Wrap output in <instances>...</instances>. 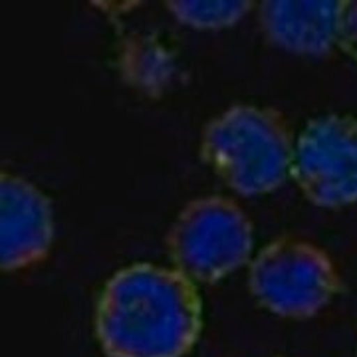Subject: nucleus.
Masks as SVG:
<instances>
[{
	"instance_id": "1",
	"label": "nucleus",
	"mask_w": 357,
	"mask_h": 357,
	"mask_svg": "<svg viewBox=\"0 0 357 357\" xmlns=\"http://www.w3.org/2000/svg\"><path fill=\"white\" fill-rule=\"evenodd\" d=\"M93 330L107 357H185L203 332V300L183 272L135 262L105 282Z\"/></svg>"
},
{
	"instance_id": "2",
	"label": "nucleus",
	"mask_w": 357,
	"mask_h": 357,
	"mask_svg": "<svg viewBox=\"0 0 357 357\" xmlns=\"http://www.w3.org/2000/svg\"><path fill=\"white\" fill-rule=\"evenodd\" d=\"M294 147L292 129L278 109L236 103L204 126L199 155L229 189L256 197L290 178Z\"/></svg>"
},
{
	"instance_id": "3",
	"label": "nucleus",
	"mask_w": 357,
	"mask_h": 357,
	"mask_svg": "<svg viewBox=\"0 0 357 357\" xmlns=\"http://www.w3.org/2000/svg\"><path fill=\"white\" fill-rule=\"evenodd\" d=\"M255 248V227L234 201L206 195L187 203L167 234L175 270L195 284H213L243 268Z\"/></svg>"
},
{
	"instance_id": "4",
	"label": "nucleus",
	"mask_w": 357,
	"mask_h": 357,
	"mask_svg": "<svg viewBox=\"0 0 357 357\" xmlns=\"http://www.w3.org/2000/svg\"><path fill=\"white\" fill-rule=\"evenodd\" d=\"M248 290L260 307L288 319L318 316L344 290L326 250L294 236L268 243L248 270Z\"/></svg>"
},
{
	"instance_id": "5",
	"label": "nucleus",
	"mask_w": 357,
	"mask_h": 357,
	"mask_svg": "<svg viewBox=\"0 0 357 357\" xmlns=\"http://www.w3.org/2000/svg\"><path fill=\"white\" fill-rule=\"evenodd\" d=\"M290 177L316 206L357 203L356 117L328 114L310 119L296 139Z\"/></svg>"
},
{
	"instance_id": "6",
	"label": "nucleus",
	"mask_w": 357,
	"mask_h": 357,
	"mask_svg": "<svg viewBox=\"0 0 357 357\" xmlns=\"http://www.w3.org/2000/svg\"><path fill=\"white\" fill-rule=\"evenodd\" d=\"M50 197L30 181L0 175V268L16 272L42 262L54 244Z\"/></svg>"
},
{
	"instance_id": "7",
	"label": "nucleus",
	"mask_w": 357,
	"mask_h": 357,
	"mask_svg": "<svg viewBox=\"0 0 357 357\" xmlns=\"http://www.w3.org/2000/svg\"><path fill=\"white\" fill-rule=\"evenodd\" d=\"M345 0H264L258 22L270 44L300 56H326L337 46Z\"/></svg>"
},
{
	"instance_id": "8",
	"label": "nucleus",
	"mask_w": 357,
	"mask_h": 357,
	"mask_svg": "<svg viewBox=\"0 0 357 357\" xmlns=\"http://www.w3.org/2000/svg\"><path fill=\"white\" fill-rule=\"evenodd\" d=\"M117 70L129 88L159 100L177 74V60L155 34L133 32L119 44Z\"/></svg>"
},
{
	"instance_id": "9",
	"label": "nucleus",
	"mask_w": 357,
	"mask_h": 357,
	"mask_svg": "<svg viewBox=\"0 0 357 357\" xmlns=\"http://www.w3.org/2000/svg\"><path fill=\"white\" fill-rule=\"evenodd\" d=\"M167 10L181 24L195 30H222L234 26L255 8L250 0H169Z\"/></svg>"
},
{
	"instance_id": "10",
	"label": "nucleus",
	"mask_w": 357,
	"mask_h": 357,
	"mask_svg": "<svg viewBox=\"0 0 357 357\" xmlns=\"http://www.w3.org/2000/svg\"><path fill=\"white\" fill-rule=\"evenodd\" d=\"M337 48L357 64V0H345Z\"/></svg>"
}]
</instances>
